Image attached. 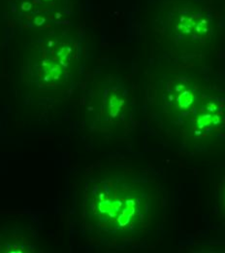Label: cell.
I'll return each instance as SVG.
<instances>
[{
	"instance_id": "obj_1",
	"label": "cell",
	"mask_w": 225,
	"mask_h": 253,
	"mask_svg": "<svg viewBox=\"0 0 225 253\" xmlns=\"http://www.w3.org/2000/svg\"><path fill=\"white\" fill-rule=\"evenodd\" d=\"M84 228L102 241H143L161 223L164 193L150 172L129 165H107L91 172L81 193Z\"/></svg>"
},
{
	"instance_id": "obj_2",
	"label": "cell",
	"mask_w": 225,
	"mask_h": 253,
	"mask_svg": "<svg viewBox=\"0 0 225 253\" xmlns=\"http://www.w3.org/2000/svg\"><path fill=\"white\" fill-rule=\"evenodd\" d=\"M208 24L203 14L196 11L180 13L175 23L177 32L188 38L205 37L209 33Z\"/></svg>"
},
{
	"instance_id": "obj_3",
	"label": "cell",
	"mask_w": 225,
	"mask_h": 253,
	"mask_svg": "<svg viewBox=\"0 0 225 253\" xmlns=\"http://www.w3.org/2000/svg\"><path fill=\"white\" fill-rule=\"evenodd\" d=\"M224 197H225V200H224V203H225V188H224Z\"/></svg>"
}]
</instances>
